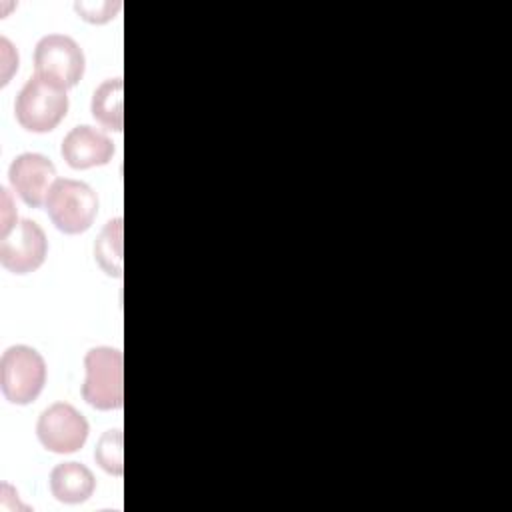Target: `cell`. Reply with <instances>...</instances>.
<instances>
[{
    "label": "cell",
    "mask_w": 512,
    "mask_h": 512,
    "mask_svg": "<svg viewBox=\"0 0 512 512\" xmlns=\"http://www.w3.org/2000/svg\"><path fill=\"white\" fill-rule=\"evenodd\" d=\"M68 112L66 88L56 82L32 74L14 102V116L18 124L34 134L52 132Z\"/></svg>",
    "instance_id": "6da1fadb"
},
{
    "label": "cell",
    "mask_w": 512,
    "mask_h": 512,
    "mask_svg": "<svg viewBox=\"0 0 512 512\" xmlns=\"http://www.w3.org/2000/svg\"><path fill=\"white\" fill-rule=\"evenodd\" d=\"M8 180L24 204L38 208L46 202V196L58 178L50 158L38 152H24L10 162Z\"/></svg>",
    "instance_id": "ba28073f"
},
{
    "label": "cell",
    "mask_w": 512,
    "mask_h": 512,
    "mask_svg": "<svg viewBox=\"0 0 512 512\" xmlns=\"http://www.w3.org/2000/svg\"><path fill=\"white\" fill-rule=\"evenodd\" d=\"M0 52H2V86H6L12 78V74L18 70V52L10 44L8 38H0Z\"/></svg>",
    "instance_id": "9a60e30c"
},
{
    "label": "cell",
    "mask_w": 512,
    "mask_h": 512,
    "mask_svg": "<svg viewBox=\"0 0 512 512\" xmlns=\"http://www.w3.org/2000/svg\"><path fill=\"white\" fill-rule=\"evenodd\" d=\"M96 488L94 472L82 462H62L50 472V492L58 502L80 504L86 502Z\"/></svg>",
    "instance_id": "30bf717a"
},
{
    "label": "cell",
    "mask_w": 512,
    "mask_h": 512,
    "mask_svg": "<svg viewBox=\"0 0 512 512\" xmlns=\"http://www.w3.org/2000/svg\"><path fill=\"white\" fill-rule=\"evenodd\" d=\"M86 70V58L80 44L66 34H46L34 48V74L56 82L62 88H74Z\"/></svg>",
    "instance_id": "5b68a950"
},
{
    "label": "cell",
    "mask_w": 512,
    "mask_h": 512,
    "mask_svg": "<svg viewBox=\"0 0 512 512\" xmlns=\"http://www.w3.org/2000/svg\"><path fill=\"white\" fill-rule=\"evenodd\" d=\"M122 448H124L122 430L120 428L106 430L96 442V450H94L96 464L112 476H122L124 474V450Z\"/></svg>",
    "instance_id": "4fadbf2b"
},
{
    "label": "cell",
    "mask_w": 512,
    "mask_h": 512,
    "mask_svg": "<svg viewBox=\"0 0 512 512\" xmlns=\"http://www.w3.org/2000/svg\"><path fill=\"white\" fill-rule=\"evenodd\" d=\"M44 206L52 224L70 236L86 232L98 216V196L94 188L74 178H58Z\"/></svg>",
    "instance_id": "277c9868"
},
{
    "label": "cell",
    "mask_w": 512,
    "mask_h": 512,
    "mask_svg": "<svg viewBox=\"0 0 512 512\" xmlns=\"http://www.w3.org/2000/svg\"><path fill=\"white\" fill-rule=\"evenodd\" d=\"M0 192H2V202H4V210H2V236H4V234H8V232L16 226L18 220L10 218V214L16 216V210H14V206H12V200H10V196H8V190H6V188H0Z\"/></svg>",
    "instance_id": "2e32d148"
},
{
    "label": "cell",
    "mask_w": 512,
    "mask_h": 512,
    "mask_svg": "<svg viewBox=\"0 0 512 512\" xmlns=\"http://www.w3.org/2000/svg\"><path fill=\"white\" fill-rule=\"evenodd\" d=\"M88 420L68 402H54L42 410L36 422L40 444L54 454H74L88 440Z\"/></svg>",
    "instance_id": "8992f818"
},
{
    "label": "cell",
    "mask_w": 512,
    "mask_h": 512,
    "mask_svg": "<svg viewBox=\"0 0 512 512\" xmlns=\"http://www.w3.org/2000/svg\"><path fill=\"white\" fill-rule=\"evenodd\" d=\"M122 96H124L122 78H108L94 90L90 100V112L102 128L112 132H122L124 128Z\"/></svg>",
    "instance_id": "8fae6325"
},
{
    "label": "cell",
    "mask_w": 512,
    "mask_h": 512,
    "mask_svg": "<svg viewBox=\"0 0 512 512\" xmlns=\"http://www.w3.org/2000/svg\"><path fill=\"white\" fill-rule=\"evenodd\" d=\"M82 398L96 410H118L124 404V356L112 346H94L84 356Z\"/></svg>",
    "instance_id": "7a4b0ae2"
},
{
    "label": "cell",
    "mask_w": 512,
    "mask_h": 512,
    "mask_svg": "<svg viewBox=\"0 0 512 512\" xmlns=\"http://www.w3.org/2000/svg\"><path fill=\"white\" fill-rule=\"evenodd\" d=\"M48 254L46 232L36 220L22 218L16 226L0 236V264L18 276L38 270Z\"/></svg>",
    "instance_id": "52a82bcc"
},
{
    "label": "cell",
    "mask_w": 512,
    "mask_h": 512,
    "mask_svg": "<svg viewBox=\"0 0 512 512\" xmlns=\"http://www.w3.org/2000/svg\"><path fill=\"white\" fill-rule=\"evenodd\" d=\"M114 142L98 128L82 124L74 126L62 140L60 154L74 170H88L104 166L114 156Z\"/></svg>",
    "instance_id": "9c48e42d"
},
{
    "label": "cell",
    "mask_w": 512,
    "mask_h": 512,
    "mask_svg": "<svg viewBox=\"0 0 512 512\" xmlns=\"http://www.w3.org/2000/svg\"><path fill=\"white\" fill-rule=\"evenodd\" d=\"M46 384L44 356L26 344L8 346L0 356V390L10 404H32Z\"/></svg>",
    "instance_id": "3957f363"
},
{
    "label": "cell",
    "mask_w": 512,
    "mask_h": 512,
    "mask_svg": "<svg viewBox=\"0 0 512 512\" xmlns=\"http://www.w3.org/2000/svg\"><path fill=\"white\" fill-rule=\"evenodd\" d=\"M122 218H112L100 230L94 244L98 266L114 278H122Z\"/></svg>",
    "instance_id": "7c38bea8"
},
{
    "label": "cell",
    "mask_w": 512,
    "mask_h": 512,
    "mask_svg": "<svg viewBox=\"0 0 512 512\" xmlns=\"http://www.w3.org/2000/svg\"><path fill=\"white\" fill-rule=\"evenodd\" d=\"M122 8L120 2H110V0H102V2H76L74 10L76 14L90 22V24H106L110 22L118 10Z\"/></svg>",
    "instance_id": "5bb4252c"
}]
</instances>
